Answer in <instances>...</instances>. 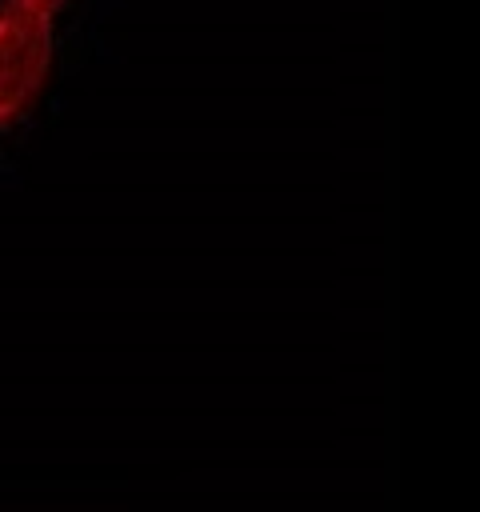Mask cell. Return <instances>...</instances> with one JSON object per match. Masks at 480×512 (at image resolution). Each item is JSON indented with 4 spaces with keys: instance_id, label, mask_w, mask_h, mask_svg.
Masks as SVG:
<instances>
[{
    "instance_id": "cell-1",
    "label": "cell",
    "mask_w": 480,
    "mask_h": 512,
    "mask_svg": "<svg viewBox=\"0 0 480 512\" xmlns=\"http://www.w3.org/2000/svg\"><path fill=\"white\" fill-rule=\"evenodd\" d=\"M68 0L0 4V128L12 124L40 92L52 60V24Z\"/></svg>"
}]
</instances>
